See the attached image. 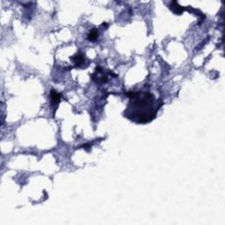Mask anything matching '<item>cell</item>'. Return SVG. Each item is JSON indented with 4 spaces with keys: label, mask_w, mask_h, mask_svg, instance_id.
<instances>
[{
    "label": "cell",
    "mask_w": 225,
    "mask_h": 225,
    "mask_svg": "<svg viewBox=\"0 0 225 225\" xmlns=\"http://www.w3.org/2000/svg\"><path fill=\"white\" fill-rule=\"evenodd\" d=\"M129 102L125 111V116L136 123L151 122L157 114L155 97L149 92H130L128 93Z\"/></svg>",
    "instance_id": "obj_1"
},
{
    "label": "cell",
    "mask_w": 225,
    "mask_h": 225,
    "mask_svg": "<svg viewBox=\"0 0 225 225\" xmlns=\"http://www.w3.org/2000/svg\"><path fill=\"white\" fill-rule=\"evenodd\" d=\"M50 99L53 105H57L61 100V95L55 90H52L50 92Z\"/></svg>",
    "instance_id": "obj_2"
},
{
    "label": "cell",
    "mask_w": 225,
    "mask_h": 225,
    "mask_svg": "<svg viewBox=\"0 0 225 225\" xmlns=\"http://www.w3.org/2000/svg\"><path fill=\"white\" fill-rule=\"evenodd\" d=\"M74 62L78 65V66H80L82 65L83 63L84 62V56L82 55H76L72 57Z\"/></svg>",
    "instance_id": "obj_3"
},
{
    "label": "cell",
    "mask_w": 225,
    "mask_h": 225,
    "mask_svg": "<svg viewBox=\"0 0 225 225\" xmlns=\"http://www.w3.org/2000/svg\"><path fill=\"white\" fill-rule=\"evenodd\" d=\"M98 38V33L96 30H92L88 34V39L90 41H95Z\"/></svg>",
    "instance_id": "obj_4"
}]
</instances>
